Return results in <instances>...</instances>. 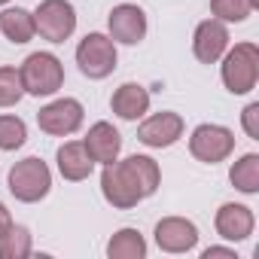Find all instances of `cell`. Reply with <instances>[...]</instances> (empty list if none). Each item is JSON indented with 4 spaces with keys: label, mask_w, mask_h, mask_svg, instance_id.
I'll use <instances>...</instances> for the list:
<instances>
[{
    "label": "cell",
    "mask_w": 259,
    "mask_h": 259,
    "mask_svg": "<svg viewBox=\"0 0 259 259\" xmlns=\"http://www.w3.org/2000/svg\"><path fill=\"white\" fill-rule=\"evenodd\" d=\"M201 259H238V256H235V250H229V247H207V250L201 253Z\"/></svg>",
    "instance_id": "d4e9b609"
},
{
    "label": "cell",
    "mask_w": 259,
    "mask_h": 259,
    "mask_svg": "<svg viewBox=\"0 0 259 259\" xmlns=\"http://www.w3.org/2000/svg\"><path fill=\"white\" fill-rule=\"evenodd\" d=\"M256 79H259V49L253 43H238L223 58V82L232 95H247L253 92Z\"/></svg>",
    "instance_id": "277c9868"
},
{
    "label": "cell",
    "mask_w": 259,
    "mask_h": 259,
    "mask_svg": "<svg viewBox=\"0 0 259 259\" xmlns=\"http://www.w3.org/2000/svg\"><path fill=\"white\" fill-rule=\"evenodd\" d=\"M156 244L165 253H186L198 244V229L183 217H165L156 226Z\"/></svg>",
    "instance_id": "7c38bea8"
},
{
    "label": "cell",
    "mask_w": 259,
    "mask_h": 259,
    "mask_svg": "<svg viewBox=\"0 0 259 259\" xmlns=\"http://www.w3.org/2000/svg\"><path fill=\"white\" fill-rule=\"evenodd\" d=\"M13 226V217H10V210H7V204L4 201H0V235H4L7 229Z\"/></svg>",
    "instance_id": "484cf974"
},
{
    "label": "cell",
    "mask_w": 259,
    "mask_h": 259,
    "mask_svg": "<svg viewBox=\"0 0 259 259\" xmlns=\"http://www.w3.org/2000/svg\"><path fill=\"white\" fill-rule=\"evenodd\" d=\"M25 95V85H22V76L16 67H0V107H13L19 104Z\"/></svg>",
    "instance_id": "7402d4cb"
},
{
    "label": "cell",
    "mask_w": 259,
    "mask_h": 259,
    "mask_svg": "<svg viewBox=\"0 0 259 259\" xmlns=\"http://www.w3.org/2000/svg\"><path fill=\"white\" fill-rule=\"evenodd\" d=\"M52 189V171L43 159L31 156V159H22L13 165L10 171V192L25 201V204H34L40 198H46Z\"/></svg>",
    "instance_id": "3957f363"
},
{
    "label": "cell",
    "mask_w": 259,
    "mask_h": 259,
    "mask_svg": "<svg viewBox=\"0 0 259 259\" xmlns=\"http://www.w3.org/2000/svg\"><path fill=\"white\" fill-rule=\"evenodd\" d=\"M107 28H110V40L125 43V46H138L147 37V13L135 4H119V7H113Z\"/></svg>",
    "instance_id": "30bf717a"
},
{
    "label": "cell",
    "mask_w": 259,
    "mask_h": 259,
    "mask_svg": "<svg viewBox=\"0 0 259 259\" xmlns=\"http://www.w3.org/2000/svg\"><path fill=\"white\" fill-rule=\"evenodd\" d=\"M232 150H235V135L229 132V128H223V125L204 122V125L195 128L192 138H189V153L198 162H204V165H217V162L229 159Z\"/></svg>",
    "instance_id": "52a82bcc"
},
{
    "label": "cell",
    "mask_w": 259,
    "mask_h": 259,
    "mask_svg": "<svg viewBox=\"0 0 259 259\" xmlns=\"http://www.w3.org/2000/svg\"><path fill=\"white\" fill-rule=\"evenodd\" d=\"M4 4H10V0H0V7H4Z\"/></svg>",
    "instance_id": "4316f807"
},
{
    "label": "cell",
    "mask_w": 259,
    "mask_h": 259,
    "mask_svg": "<svg viewBox=\"0 0 259 259\" xmlns=\"http://www.w3.org/2000/svg\"><path fill=\"white\" fill-rule=\"evenodd\" d=\"M25 138H28V128L19 116H0V150L13 153L25 144Z\"/></svg>",
    "instance_id": "44dd1931"
},
{
    "label": "cell",
    "mask_w": 259,
    "mask_h": 259,
    "mask_svg": "<svg viewBox=\"0 0 259 259\" xmlns=\"http://www.w3.org/2000/svg\"><path fill=\"white\" fill-rule=\"evenodd\" d=\"M229 180H232V186H235L238 192L256 195V192H259V156H256V153L241 156V159L232 165Z\"/></svg>",
    "instance_id": "d6986e66"
},
{
    "label": "cell",
    "mask_w": 259,
    "mask_h": 259,
    "mask_svg": "<svg viewBox=\"0 0 259 259\" xmlns=\"http://www.w3.org/2000/svg\"><path fill=\"white\" fill-rule=\"evenodd\" d=\"M159 180H162V171L150 156H128L125 162L104 165L101 192L113 207L132 210L138 207V201L150 198L159 189Z\"/></svg>",
    "instance_id": "6da1fadb"
},
{
    "label": "cell",
    "mask_w": 259,
    "mask_h": 259,
    "mask_svg": "<svg viewBox=\"0 0 259 259\" xmlns=\"http://www.w3.org/2000/svg\"><path fill=\"white\" fill-rule=\"evenodd\" d=\"M241 122H244V132L253 141H259V104H247L241 113Z\"/></svg>",
    "instance_id": "cb8c5ba5"
},
{
    "label": "cell",
    "mask_w": 259,
    "mask_h": 259,
    "mask_svg": "<svg viewBox=\"0 0 259 259\" xmlns=\"http://www.w3.org/2000/svg\"><path fill=\"white\" fill-rule=\"evenodd\" d=\"M253 223L256 220H253V210L247 204H223L217 210V220H213L220 238H226V241H244V238H250L253 235Z\"/></svg>",
    "instance_id": "5bb4252c"
},
{
    "label": "cell",
    "mask_w": 259,
    "mask_h": 259,
    "mask_svg": "<svg viewBox=\"0 0 259 259\" xmlns=\"http://www.w3.org/2000/svg\"><path fill=\"white\" fill-rule=\"evenodd\" d=\"M82 147H85V153L92 156V162L110 165V162H116V156H119V150H122V138H119V132H116L110 122H95V125L89 128Z\"/></svg>",
    "instance_id": "4fadbf2b"
},
{
    "label": "cell",
    "mask_w": 259,
    "mask_h": 259,
    "mask_svg": "<svg viewBox=\"0 0 259 259\" xmlns=\"http://www.w3.org/2000/svg\"><path fill=\"white\" fill-rule=\"evenodd\" d=\"M210 13L220 22H244L253 13V7L250 0H210Z\"/></svg>",
    "instance_id": "603a6c76"
},
{
    "label": "cell",
    "mask_w": 259,
    "mask_h": 259,
    "mask_svg": "<svg viewBox=\"0 0 259 259\" xmlns=\"http://www.w3.org/2000/svg\"><path fill=\"white\" fill-rule=\"evenodd\" d=\"M58 171H61V177L64 180H70V183H79V180H85L89 174H92V168H95V162H92V156L85 153V147L79 144V141H67L64 147H58Z\"/></svg>",
    "instance_id": "2e32d148"
},
{
    "label": "cell",
    "mask_w": 259,
    "mask_h": 259,
    "mask_svg": "<svg viewBox=\"0 0 259 259\" xmlns=\"http://www.w3.org/2000/svg\"><path fill=\"white\" fill-rule=\"evenodd\" d=\"M183 138V116L180 113H171V110H162V113H153L150 119L141 122L138 128V141L153 147V150H162V147H171Z\"/></svg>",
    "instance_id": "9c48e42d"
},
{
    "label": "cell",
    "mask_w": 259,
    "mask_h": 259,
    "mask_svg": "<svg viewBox=\"0 0 259 259\" xmlns=\"http://www.w3.org/2000/svg\"><path fill=\"white\" fill-rule=\"evenodd\" d=\"M25 256H31V232L13 223L0 235V259H25Z\"/></svg>",
    "instance_id": "ffe728a7"
},
{
    "label": "cell",
    "mask_w": 259,
    "mask_h": 259,
    "mask_svg": "<svg viewBox=\"0 0 259 259\" xmlns=\"http://www.w3.org/2000/svg\"><path fill=\"white\" fill-rule=\"evenodd\" d=\"M76 64L82 76L89 79H104L116 70V46L104 34H85L82 43L76 46Z\"/></svg>",
    "instance_id": "5b68a950"
},
{
    "label": "cell",
    "mask_w": 259,
    "mask_h": 259,
    "mask_svg": "<svg viewBox=\"0 0 259 259\" xmlns=\"http://www.w3.org/2000/svg\"><path fill=\"white\" fill-rule=\"evenodd\" d=\"M110 107L119 119H128V122H135L141 119L147 110H150V92L141 85V82H122L113 98H110Z\"/></svg>",
    "instance_id": "9a60e30c"
},
{
    "label": "cell",
    "mask_w": 259,
    "mask_h": 259,
    "mask_svg": "<svg viewBox=\"0 0 259 259\" xmlns=\"http://www.w3.org/2000/svg\"><path fill=\"white\" fill-rule=\"evenodd\" d=\"M37 125H40V132L55 135V138L73 135L82 125V104L76 98H58L37 113Z\"/></svg>",
    "instance_id": "ba28073f"
},
{
    "label": "cell",
    "mask_w": 259,
    "mask_h": 259,
    "mask_svg": "<svg viewBox=\"0 0 259 259\" xmlns=\"http://www.w3.org/2000/svg\"><path fill=\"white\" fill-rule=\"evenodd\" d=\"M19 76H22L25 92L34 95V98L55 95L64 85V67H61V61L52 52H34V55H28L25 64L19 67Z\"/></svg>",
    "instance_id": "7a4b0ae2"
},
{
    "label": "cell",
    "mask_w": 259,
    "mask_h": 259,
    "mask_svg": "<svg viewBox=\"0 0 259 259\" xmlns=\"http://www.w3.org/2000/svg\"><path fill=\"white\" fill-rule=\"evenodd\" d=\"M0 31H4L7 40L13 43H28L37 28H34V13L22 10V7H13V10H4L0 13Z\"/></svg>",
    "instance_id": "e0dca14e"
},
{
    "label": "cell",
    "mask_w": 259,
    "mask_h": 259,
    "mask_svg": "<svg viewBox=\"0 0 259 259\" xmlns=\"http://www.w3.org/2000/svg\"><path fill=\"white\" fill-rule=\"evenodd\" d=\"M34 28L49 43H64L76 31V13L67 0H43L34 13Z\"/></svg>",
    "instance_id": "8992f818"
},
{
    "label": "cell",
    "mask_w": 259,
    "mask_h": 259,
    "mask_svg": "<svg viewBox=\"0 0 259 259\" xmlns=\"http://www.w3.org/2000/svg\"><path fill=\"white\" fill-rule=\"evenodd\" d=\"M110 259H144L147 256V241L138 229H119L110 244H107Z\"/></svg>",
    "instance_id": "ac0fdd59"
},
{
    "label": "cell",
    "mask_w": 259,
    "mask_h": 259,
    "mask_svg": "<svg viewBox=\"0 0 259 259\" xmlns=\"http://www.w3.org/2000/svg\"><path fill=\"white\" fill-rule=\"evenodd\" d=\"M229 49V31H226V22L220 19H207L195 28V37H192V52L201 64H217Z\"/></svg>",
    "instance_id": "8fae6325"
}]
</instances>
